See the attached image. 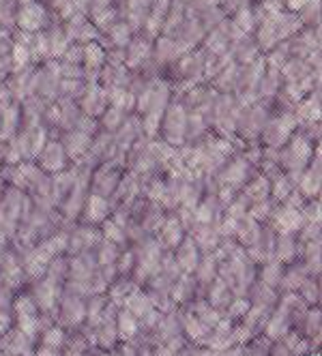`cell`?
Returning a JSON list of instances; mask_svg holds the SVG:
<instances>
[{"label":"cell","mask_w":322,"mask_h":356,"mask_svg":"<svg viewBox=\"0 0 322 356\" xmlns=\"http://www.w3.org/2000/svg\"><path fill=\"white\" fill-rule=\"evenodd\" d=\"M61 341H63V333H61V330H52V333H49L47 339H45L47 346H58Z\"/></svg>","instance_id":"obj_1"}]
</instances>
